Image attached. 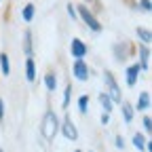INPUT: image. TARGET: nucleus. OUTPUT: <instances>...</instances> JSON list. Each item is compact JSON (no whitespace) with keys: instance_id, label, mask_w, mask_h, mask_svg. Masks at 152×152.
Returning <instances> with one entry per match:
<instances>
[{"instance_id":"nucleus-4","label":"nucleus","mask_w":152,"mask_h":152,"mask_svg":"<svg viewBox=\"0 0 152 152\" xmlns=\"http://www.w3.org/2000/svg\"><path fill=\"white\" fill-rule=\"evenodd\" d=\"M89 74H91V70H89V66H87L85 59H74L72 61V76L76 80H80V83L89 80Z\"/></svg>"},{"instance_id":"nucleus-25","label":"nucleus","mask_w":152,"mask_h":152,"mask_svg":"<svg viewBox=\"0 0 152 152\" xmlns=\"http://www.w3.org/2000/svg\"><path fill=\"white\" fill-rule=\"evenodd\" d=\"M114 144H116L118 150H123V148H125V140H123V135H116V137H114Z\"/></svg>"},{"instance_id":"nucleus-28","label":"nucleus","mask_w":152,"mask_h":152,"mask_svg":"<svg viewBox=\"0 0 152 152\" xmlns=\"http://www.w3.org/2000/svg\"><path fill=\"white\" fill-rule=\"evenodd\" d=\"M74 152H83V150H74Z\"/></svg>"},{"instance_id":"nucleus-30","label":"nucleus","mask_w":152,"mask_h":152,"mask_svg":"<svg viewBox=\"0 0 152 152\" xmlns=\"http://www.w3.org/2000/svg\"><path fill=\"white\" fill-rule=\"evenodd\" d=\"M0 2H2V0H0Z\"/></svg>"},{"instance_id":"nucleus-12","label":"nucleus","mask_w":152,"mask_h":152,"mask_svg":"<svg viewBox=\"0 0 152 152\" xmlns=\"http://www.w3.org/2000/svg\"><path fill=\"white\" fill-rule=\"evenodd\" d=\"M21 47H23V55L26 57H32L34 55V42H32V32L30 30L23 32V45Z\"/></svg>"},{"instance_id":"nucleus-9","label":"nucleus","mask_w":152,"mask_h":152,"mask_svg":"<svg viewBox=\"0 0 152 152\" xmlns=\"http://www.w3.org/2000/svg\"><path fill=\"white\" fill-rule=\"evenodd\" d=\"M137 55H140V61H137V66H140V70H142V72H146V70L150 68V49H148L146 45H140Z\"/></svg>"},{"instance_id":"nucleus-18","label":"nucleus","mask_w":152,"mask_h":152,"mask_svg":"<svg viewBox=\"0 0 152 152\" xmlns=\"http://www.w3.org/2000/svg\"><path fill=\"white\" fill-rule=\"evenodd\" d=\"M0 72H2V76L11 74V59L7 53H0Z\"/></svg>"},{"instance_id":"nucleus-19","label":"nucleus","mask_w":152,"mask_h":152,"mask_svg":"<svg viewBox=\"0 0 152 152\" xmlns=\"http://www.w3.org/2000/svg\"><path fill=\"white\" fill-rule=\"evenodd\" d=\"M146 144H148V140L142 135V133H133V146H135L140 152H146Z\"/></svg>"},{"instance_id":"nucleus-1","label":"nucleus","mask_w":152,"mask_h":152,"mask_svg":"<svg viewBox=\"0 0 152 152\" xmlns=\"http://www.w3.org/2000/svg\"><path fill=\"white\" fill-rule=\"evenodd\" d=\"M59 127H61V121L59 116L53 112V110H47L45 116H42V123H40V133L47 142H53L57 137V133H59Z\"/></svg>"},{"instance_id":"nucleus-3","label":"nucleus","mask_w":152,"mask_h":152,"mask_svg":"<svg viewBox=\"0 0 152 152\" xmlns=\"http://www.w3.org/2000/svg\"><path fill=\"white\" fill-rule=\"evenodd\" d=\"M104 83H106V87H108L106 95L112 99V104H121V102H123V91H121V87H118L116 78H114V74H112L110 70H106V72H104Z\"/></svg>"},{"instance_id":"nucleus-6","label":"nucleus","mask_w":152,"mask_h":152,"mask_svg":"<svg viewBox=\"0 0 152 152\" xmlns=\"http://www.w3.org/2000/svg\"><path fill=\"white\" fill-rule=\"evenodd\" d=\"M70 53L74 59H85L87 53H89V47L80 40V38H72L70 40Z\"/></svg>"},{"instance_id":"nucleus-14","label":"nucleus","mask_w":152,"mask_h":152,"mask_svg":"<svg viewBox=\"0 0 152 152\" xmlns=\"http://www.w3.org/2000/svg\"><path fill=\"white\" fill-rule=\"evenodd\" d=\"M135 34H137L140 40H142V45L148 47V45L152 42V32H150L148 28H142V26H140V28H135Z\"/></svg>"},{"instance_id":"nucleus-17","label":"nucleus","mask_w":152,"mask_h":152,"mask_svg":"<svg viewBox=\"0 0 152 152\" xmlns=\"http://www.w3.org/2000/svg\"><path fill=\"white\" fill-rule=\"evenodd\" d=\"M34 13H36V7L32 4V2H28V4H23V9H21V19L26 23H30L32 19H34Z\"/></svg>"},{"instance_id":"nucleus-8","label":"nucleus","mask_w":152,"mask_h":152,"mask_svg":"<svg viewBox=\"0 0 152 152\" xmlns=\"http://www.w3.org/2000/svg\"><path fill=\"white\" fill-rule=\"evenodd\" d=\"M129 55H131L129 42H116V45H114V57H116L118 61H127Z\"/></svg>"},{"instance_id":"nucleus-11","label":"nucleus","mask_w":152,"mask_h":152,"mask_svg":"<svg viewBox=\"0 0 152 152\" xmlns=\"http://www.w3.org/2000/svg\"><path fill=\"white\" fill-rule=\"evenodd\" d=\"M137 112H146L148 108H150V91H142L140 95H137V104L133 106Z\"/></svg>"},{"instance_id":"nucleus-26","label":"nucleus","mask_w":152,"mask_h":152,"mask_svg":"<svg viewBox=\"0 0 152 152\" xmlns=\"http://www.w3.org/2000/svg\"><path fill=\"white\" fill-rule=\"evenodd\" d=\"M99 123H102V125H108V123H110V114L102 112V118H99Z\"/></svg>"},{"instance_id":"nucleus-27","label":"nucleus","mask_w":152,"mask_h":152,"mask_svg":"<svg viewBox=\"0 0 152 152\" xmlns=\"http://www.w3.org/2000/svg\"><path fill=\"white\" fill-rule=\"evenodd\" d=\"M2 121H4V102L0 99V123H2Z\"/></svg>"},{"instance_id":"nucleus-24","label":"nucleus","mask_w":152,"mask_h":152,"mask_svg":"<svg viewBox=\"0 0 152 152\" xmlns=\"http://www.w3.org/2000/svg\"><path fill=\"white\" fill-rule=\"evenodd\" d=\"M66 9H68V15H70L72 19H76V17H78V15H76V7H74L72 2H68V7H66Z\"/></svg>"},{"instance_id":"nucleus-16","label":"nucleus","mask_w":152,"mask_h":152,"mask_svg":"<svg viewBox=\"0 0 152 152\" xmlns=\"http://www.w3.org/2000/svg\"><path fill=\"white\" fill-rule=\"evenodd\" d=\"M97 102H99V106H102V110H104L106 114H110V112H112L114 104H112V99L108 97L106 93H99V95H97Z\"/></svg>"},{"instance_id":"nucleus-7","label":"nucleus","mask_w":152,"mask_h":152,"mask_svg":"<svg viewBox=\"0 0 152 152\" xmlns=\"http://www.w3.org/2000/svg\"><path fill=\"white\" fill-rule=\"evenodd\" d=\"M140 74H142V70H140V66L137 64H131V66H127V70H125V83H127V87H135L137 85V80H140Z\"/></svg>"},{"instance_id":"nucleus-22","label":"nucleus","mask_w":152,"mask_h":152,"mask_svg":"<svg viewBox=\"0 0 152 152\" xmlns=\"http://www.w3.org/2000/svg\"><path fill=\"white\" fill-rule=\"evenodd\" d=\"M142 125H144V131H146V133H152V118L148 116V114L142 118Z\"/></svg>"},{"instance_id":"nucleus-23","label":"nucleus","mask_w":152,"mask_h":152,"mask_svg":"<svg viewBox=\"0 0 152 152\" xmlns=\"http://www.w3.org/2000/svg\"><path fill=\"white\" fill-rule=\"evenodd\" d=\"M137 7H140L144 13H150V11H152V2H150V0H140Z\"/></svg>"},{"instance_id":"nucleus-5","label":"nucleus","mask_w":152,"mask_h":152,"mask_svg":"<svg viewBox=\"0 0 152 152\" xmlns=\"http://www.w3.org/2000/svg\"><path fill=\"white\" fill-rule=\"evenodd\" d=\"M59 133H61L66 140H70V142H76V140H78V129H76V125H74V121H72L70 116H66V118L61 121Z\"/></svg>"},{"instance_id":"nucleus-21","label":"nucleus","mask_w":152,"mask_h":152,"mask_svg":"<svg viewBox=\"0 0 152 152\" xmlns=\"http://www.w3.org/2000/svg\"><path fill=\"white\" fill-rule=\"evenodd\" d=\"M70 102H72V85H66V91H64V102H61V108L68 110L70 108Z\"/></svg>"},{"instance_id":"nucleus-20","label":"nucleus","mask_w":152,"mask_h":152,"mask_svg":"<svg viewBox=\"0 0 152 152\" xmlns=\"http://www.w3.org/2000/svg\"><path fill=\"white\" fill-rule=\"evenodd\" d=\"M76 106H78L80 114H87L89 112V95H80L78 102H76Z\"/></svg>"},{"instance_id":"nucleus-13","label":"nucleus","mask_w":152,"mask_h":152,"mask_svg":"<svg viewBox=\"0 0 152 152\" xmlns=\"http://www.w3.org/2000/svg\"><path fill=\"white\" fill-rule=\"evenodd\" d=\"M26 80L34 83L36 80V64H34V57H26Z\"/></svg>"},{"instance_id":"nucleus-10","label":"nucleus","mask_w":152,"mask_h":152,"mask_svg":"<svg viewBox=\"0 0 152 152\" xmlns=\"http://www.w3.org/2000/svg\"><path fill=\"white\" fill-rule=\"evenodd\" d=\"M121 112H123V121H125L127 125H131L133 116H135V108H133V104L127 102V99H123V102H121Z\"/></svg>"},{"instance_id":"nucleus-2","label":"nucleus","mask_w":152,"mask_h":152,"mask_svg":"<svg viewBox=\"0 0 152 152\" xmlns=\"http://www.w3.org/2000/svg\"><path fill=\"white\" fill-rule=\"evenodd\" d=\"M76 15L83 19L85 26H87L93 34H99V32H102V21L95 17V13H93L87 4H76Z\"/></svg>"},{"instance_id":"nucleus-29","label":"nucleus","mask_w":152,"mask_h":152,"mask_svg":"<svg viewBox=\"0 0 152 152\" xmlns=\"http://www.w3.org/2000/svg\"><path fill=\"white\" fill-rule=\"evenodd\" d=\"M0 152H4V150H2V148H0Z\"/></svg>"},{"instance_id":"nucleus-15","label":"nucleus","mask_w":152,"mask_h":152,"mask_svg":"<svg viewBox=\"0 0 152 152\" xmlns=\"http://www.w3.org/2000/svg\"><path fill=\"white\" fill-rule=\"evenodd\" d=\"M45 87H47L49 93H53V91L57 89V76H55L53 70H49V72L45 74Z\"/></svg>"}]
</instances>
